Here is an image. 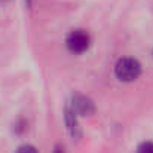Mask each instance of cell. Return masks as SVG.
<instances>
[{
    "label": "cell",
    "instance_id": "obj_4",
    "mask_svg": "<svg viewBox=\"0 0 153 153\" xmlns=\"http://www.w3.org/2000/svg\"><path fill=\"white\" fill-rule=\"evenodd\" d=\"M65 123H67V128L71 134V137H79L80 135V129H79V123H77V119H76V113L67 107L65 108Z\"/></svg>",
    "mask_w": 153,
    "mask_h": 153
},
{
    "label": "cell",
    "instance_id": "obj_2",
    "mask_svg": "<svg viewBox=\"0 0 153 153\" xmlns=\"http://www.w3.org/2000/svg\"><path fill=\"white\" fill-rule=\"evenodd\" d=\"M65 45L68 51L73 53H83L88 51L91 45V37L85 30H73L65 40Z\"/></svg>",
    "mask_w": 153,
    "mask_h": 153
},
{
    "label": "cell",
    "instance_id": "obj_1",
    "mask_svg": "<svg viewBox=\"0 0 153 153\" xmlns=\"http://www.w3.org/2000/svg\"><path fill=\"white\" fill-rule=\"evenodd\" d=\"M114 74L122 82H132L141 74V64L131 56L120 58L114 65Z\"/></svg>",
    "mask_w": 153,
    "mask_h": 153
},
{
    "label": "cell",
    "instance_id": "obj_5",
    "mask_svg": "<svg viewBox=\"0 0 153 153\" xmlns=\"http://www.w3.org/2000/svg\"><path fill=\"white\" fill-rule=\"evenodd\" d=\"M137 153H153V141H144L137 147Z\"/></svg>",
    "mask_w": 153,
    "mask_h": 153
},
{
    "label": "cell",
    "instance_id": "obj_6",
    "mask_svg": "<svg viewBox=\"0 0 153 153\" xmlns=\"http://www.w3.org/2000/svg\"><path fill=\"white\" fill-rule=\"evenodd\" d=\"M16 153H37V150H36V147H34V146L24 144V146H21V147L18 149V152Z\"/></svg>",
    "mask_w": 153,
    "mask_h": 153
},
{
    "label": "cell",
    "instance_id": "obj_3",
    "mask_svg": "<svg viewBox=\"0 0 153 153\" xmlns=\"http://www.w3.org/2000/svg\"><path fill=\"white\" fill-rule=\"evenodd\" d=\"M70 108L80 116H89L95 111V105L92 100H89L85 95H74L70 102Z\"/></svg>",
    "mask_w": 153,
    "mask_h": 153
},
{
    "label": "cell",
    "instance_id": "obj_7",
    "mask_svg": "<svg viewBox=\"0 0 153 153\" xmlns=\"http://www.w3.org/2000/svg\"><path fill=\"white\" fill-rule=\"evenodd\" d=\"M53 153H64V152H62V149H59V147H58V149H55V152Z\"/></svg>",
    "mask_w": 153,
    "mask_h": 153
}]
</instances>
